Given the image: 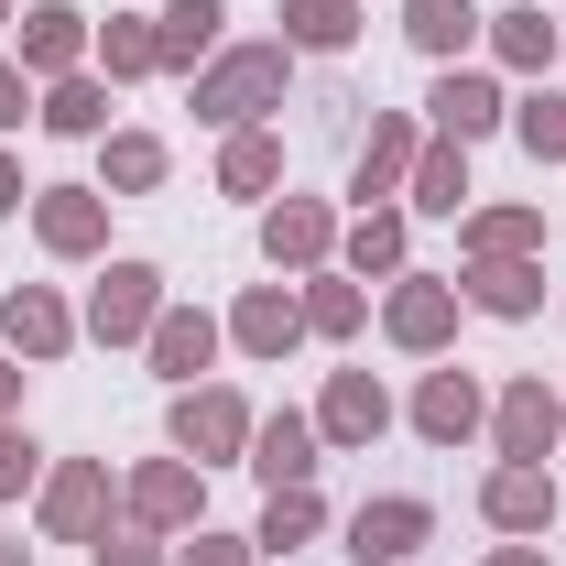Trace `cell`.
I'll use <instances>...</instances> for the list:
<instances>
[{
  "label": "cell",
  "mask_w": 566,
  "mask_h": 566,
  "mask_svg": "<svg viewBox=\"0 0 566 566\" xmlns=\"http://www.w3.org/2000/svg\"><path fill=\"white\" fill-rule=\"evenodd\" d=\"M283 87H294V44H283V33L218 44L208 66H197V120H208V132H262L283 109Z\"/></svg>",
  "instance_id": "cell-1"
},
{
  "label": "cell",
  "mask_w": 566,
  "mask_h": 566,
  "mask_svg": "<svg viewBox=\"0 0 566 566\" xmlns=\"http://www.w3.org/2000/svg\"><path fill=\"white\" fill-rule=\"evenodd\" d=\"M164 305H175V294H164V273H153V262H98V283H87V316H76V327H87L98 349H142Z\"/></svg>",
  "instance_id": "cell-2"
},
{
  "label": "cell",
  "mask_w": 566,
  "mask_h": 566,
  "mask_svg": "<svg viewBox=\"0 0 566 566\" xmlns=\"http://www.w3.org/2000/svg\"><path fill=\"white\" fill-rule=\"evenodd\" d=\"M458 316H469V294L447 273H392V294H381V338L415 359H447L458 349Z\"/></svg>",
  "instance_id": "cell-3"
},
{
  "label": "cell",
  "mask_w": 566,
  "mask_h": 566,
  "mask_svg": "<svg viewBox=\"0 0 566 566\" xmlns=\"http://www.w3.org/2000/svg\"><path fill=\"white\" fill-rule=\"evenodd\" d=\"M251 403L229 392V381H197V392H175V458H197V469H240L251 458Z\"/></svg>",
  "instance_id": "cell-4"
},
{
  "label": "cell",
  "mask_w": 566,
  "mask_h": 566,
  "mask_svg": "<svg viewBox=\"0 0 566 566\" xmlns=\"http://www.w3.org/2000/svg\"><path fill=\"white\" fill-rule=\"evenodd\" d=\"M109 458H55V469H44V491H33V512H44V534H55V545H98V534H109Z\"/></svg>",
  "instance_id": "cell-5"
},
{
  "label": "cell",
  "mask_w": 566,
  "mask_h": 566,
  "mask_svg": "<svg viewBox=\"0 0 566 566\" xmlns=\"http://www.w3.org/2000/svg\"><path fill=\"white\" fill-rule=\"evenodd\" d=\"M480 523L512 534V545H545L556 534V469L545 458H501L491 480H480Z\"/></svg>",
  "instance_id": "cell-6"
},
{
  "label": "cell",
  "mask_w": 566,
  "mask_h": 566,
  "mask_svg": "<svg viewBox=\"0 0 566 566\" xmlns=\"http://www.w3.org/2000/svg\"><path fill=\"white\" fill-rule=\"evenodd\" d=\"M424 132H436V142L512 132V87H501V66H447V76H436V98H424Z\"/></svg>",
  "instance_id": "cell-7"
},
{
  "label": "cell",
  "mask_w": 566,
  "mask_h": 566,
  "mask_svg": "<svg viewBox=\"0 0 566 566\" xmlns=\"http://www.w3.org/2000/svg\"><path fill=\"white\" fill-rule=\"evenodd\" d=\"M262 262H273V273H327V262H338V208H327V197H273V208H262Z\"/></svg>",
  "instance_id": "cell-8"
},
{
  "label": "cell",
  "mask_w": 566,
  "mask_h": 566,
  "mask_svg": "<svg viewBox=\"0 0 566 566\" xmlns=\"http://www.w3.org/2000/svg\"><path fill=\"white\" fill-rule=\"evenodd\" d=\"M415 153H424V120H403V109H370L359 164H349V197H359V208H392V197L415 186Z\"/></svg>",
  "instance_id": "cell-9"
},
{
  "label": "cell",
  "mask_w": 566,
  "mask_h": 566,
  "mask_svg": "<svg viewBox=\"0 0 566 566\" xmlns=\"http://www.w3.org/2000/svg\"><path fill=\"white\" fill-rule=\"evenodd\" d=\"M120 512L153 523V534H197L208 523V491H197V458H142L120 480Z\"/></svg>",
  "instance_id": "cell-10"
},
{
  "label": "cell",
  "mask_w": 566,
  "mask_h": 566,
  "mask_svg": "<svg viewBox=\"0 0 566 566\" xmlns=\"http://www.w3.org/2000/svg\"><path fill=\"white\" fill-rule=\"evenodd\" d=\"M87 44H98V22H87L76 0H33V11H22V55H11V66L33 76V87H55V76L87 66Z\"/></svg>",
  "instance_id": "cell-11"
},
{
  "label": "cell",
  "mask_w": 566,
  "mask_h": 566,
  "mask_svg": "<svg viewBox=\"0 0 566 566\" xmlns=\"http://www.w3.org/2000/svg\"><path fill=\"white\" fill-rule=\"evenodd\" d=\"M403 415H415L424 447H469V436L491 424V392H480V370H458V359H447V370H424V381H415V403H403Z\"/></svg>",
  "instance_id": "cell-12"
},
{
  "label": "cell",
  "mask_w": 566,
  "mask_h": 566,
  "mask_svg": "<svg viewBox=\"0 0 566 566\" xmlns=\"http://www.w3.org/2000/svg\"><path fill=\"white\" fill-rule=\"evenodd\" d=\"M33 240L55 262H98L109 251V197L98 186H33Z\"/></svg>",
  "instance_id": "cell-13"
},
{
  "label": "cell",
  "mask_w": 566,
  "mask_h": 566,
  "mask_svg": "<svg viewBox=\"0 0 566 566\" xmlns=\"http://www.w3.org/2000/svg\"><path fill=\"white\" fill-rule=\"evenodd\" d=\"M556 436H566V403L545 392V370H523V381L491 392V458H545Z\"/></svg>",
  "instance_id": "cell-14"
},
{
  "label": "cell",
  "mask_w": 566,
  "mask_h": 566,
  "mask_svg": "<svg viewBox=\"0 0 566 566\" xmlns=\"http://www.w3.org/2000/svg\"><path fill=\"white\" fill-rule=\"evenodd\" d=\"M424 534H436V512H424L415 491H381V501H359V512H349V556L359 566H415Z\"/></svg>",
  "instance_id": "cell-15"
},
{
  "label": "cell",
  "mask_w": 566,
  "mask_h": 566,
  "mask_svg": "<svg viewBox=\"0 0 566 566\" xmlns=\"http://www.w3.org/2000/svg\"><path fill=\"white\" fill-rule=\"evenodd\" d=\"M0 338H11V359H66L87 327H76V305L55 283H11V294H0Z\"/></svg>",
  "instance_id": "cell-16"
},
{
  "label": "cell",
  "mask_w": 566,
  "mask_h": 566,
  "mask_svg": "<svg viewBox=\"0 0 566 566\" xmlns=\"http://www.w3.org/2000/svg\"><path fill=\"white\" fill-rule=\"evenodd\" d=\"M218 349H229V327H218L208 305H164V316H153V338H142V359H153V370H164L175 392H197Z\"/></svg>",
  "instance_id": "cell-17"
},
{
  "label": "cell",
  "mask_w": 566,
  "mask_h": 566,
  "mask_svg": "<svg viewBox=\"0 0 566 566\" xmlns=\"http://www.w3.org/2000/svg\"><path fill=\"white\" fill-rule=\"evenodd\" d=\"M240 469H262V491H305V480L327 469V436H316V415H294V403H283V415H262Z\"/></svg>",
  "instance_id": "cell-18"
},
{
  "label": "cell",
  "mask_w": 566,
  "mask_h": 566,
  "mask_svg": "<svg viewBox=\"0 0 566 566\" xmlns=\"http://www.w3.org/2000/svg\"><path fill=\"white\" fill-rule=\"evenodd\" d=\"M305 338V305H294V283H251L240 305H229V349L240 359H283Z\"/></svg>",
  "instance_id": "cell-19"
},
{
  "label": "cell",
  "mask_w": 566,
  "mask_h": 566,
  "mask_svg": "<svg viewBox=\"0 0 566 566\" xmlns=\"http://www.w3.org/2000/svg\"><path fill=\"white\" fill-rule=\"evenodd\" d=\"M480 44H491L501 76H545V66L566 55V22L545 11V0H523V11H491V33H480Z\"/></svg>",
  "instance_id": "cell-20"
},
{
  "label": "cell",
  "mask_w": 566,
  "mask_h": 566,
  "mask_svg": "<svg viewBox=\"0 0 566 566\" xmlns=\"http://www.w3.org/2000/svg\"><path fill=\"white\" fill-rule=\"evenodd\" d=\"M392 424V392L370 381V370H327V392H316V436L327 447H370Z\"/></svg>",
  "instance_id": "cell-21"
},
{
  "label": "cell",
  "mask_w": 566,
  "mask_h": 566,
  "mask_svg": "<svg viewBox=\"0 0 566 566\" xmlns=\"http://www.w3.org/2000/svg\"><path fill=\"white\" fill-rule=\"evenodd\" d=\"M480 33H491V11H480V0H403V44L436 55V66H469V55H480Z\"/></svg>",
  "instance_id": "cell-22"
},
{
  "label": "cell",
  "mask_w": 566,
  "mask_h": 566,
  "mask_svg": "<svg viewBox=\"0 0 566 566\" xmlns=\"http://www.w3.org/2000/svg\"><path fill=\"white\" fill-rule=\"evenodd\" d=\"M153 33H164V66L197 76L218 44H229V0H164V11H153Z\"/></svg>",
  "instance_id": "cell-23"
},
{
  "label": "cell",
  "mask_w": 566,
  "mask_h": 566,
  "mask_svg": "<svg viewBox=\"0 0 566 566\" xmlns=\"http://www.w3.org/2000/svg\"><path fill=\"white\" fill-rule=\"evenodd\" d=\"M294 305H305V338H359V327H370V283L338 273V262L294 283Z\"/></svg>",
  "instance_id": "cell-24"
},
{
  "label": "cell",
  "mask_w": 566,
  "mask_h": 566,
  "mask_svg": "<svg viewBox=\"0 0 566 566\" xmlns=\"http://www.w3.org/2000/svg\"><path fill=\"white\" fill-rule=\"evenodd\" d=\"M87 66L109 76V87L164 76V33H153V11H109V22H98V44H87Z\"/></svg>",
  "instance_id": "cell-25"
},
{
  "label": "cell",
  "mask_w": 566,
  "mask_h": 566,
  "mask_svg": "<svg viewBox=\"0 0 566 566\" xmlns=\"http://www.w3.org/2000/svg\"><path fill=\"white\" fill-rule=\"evenodd\" d=\"M458 251L469 262H534L545 251V208H469L458 218Z\"/></svg>",
  "instance_id": "cell-26"
},
{
  "label": "cell",
  "mask_w": 566,
  "mask_h": 566,
  "mask_svg": "<svg viewBox=\"0 0 566 566\" xmlns=\"http://www.w3.org/2000/svg\"><path fill=\"white\" fill-rule=\"evenodd\" d=\"M480 316H501V327H523V316H545V262H469V283H458Z\"/></svg>",
  "instance_id": "cell-27"
},
{
  "label": "cell",
  "mask_w": 566,
  "mask_h": 566,
  "mask_svg": "<svg viewBox=\"0 0 566 566\" xmlns=\"http://www.w3.org/2000/svg\"><path fill=\"white\" fill-rule=\"evenodd\" d=\"M403 208H424V218H469V142H436V132H424Z\"/></svg>",
  "instance_id": "cell-28"
},
{
  "label": "cell",
  "mask_w": 566,
  "mask_h": 566,
  "mask_svg": "<svg viewBox=\"0 0 566 566\" xmlns=\"http://www.w3.org/2000/svg\"><path fill=\"white\" fill-rule=\"evenodd\" d=\"M338 273H359V283H370V273H381V283L415 273V262H403V208H359L349 229H338Z\"/></svg>",
  "instance_id": "cell-29"
},
{
  "label": "cell",
  "mask_w": 566,
  "mask_h": 566,
  "mask_svg": "<svg viewBox=\"0 0 566 566\" xmlns=\"http://www.w3.org/2000/svg\"><path fill=\"white\" fill-rule=\"evenodd\" d=\"M33 120H44V132H66V142H98V132H109V76H98V66H76V76H55V87H44V109H33Z\"/></svg>",
  "instance_id": "cell-30"
},
{
  "label": "cell",
  "mask_w": 566,
  "mask_h": 566,
  "mask_svg": "<svg viewBox=\"0 0 566 566\" xmlns=\"http://www.w3.org/2000/svg\"><path fill=\"white\" fill-rule=\"evenodd\" d=\"M164 175H175V153H164L153 132H109V153H98V197H153Z\"/></svg>",
  "instance_id": "cell-31"
},
{
  "label": "cell",
  "mask_w": 566,
  "mask_h": 566,
  "mask_svg": "<svg viewBox=\"0 0 566 566\" xmlns=\"http://www.w3.org/2000/svg\"><path fill=\"white\" fill-rule=\"evenodd\" d=\"M283 44H294V55H349L359 44V0H283Z\"/></svg>",
  "instance_id": "cell-32"
},
{
  "label": "cell",
  "mask_w": 566,
  "mask_h": 566,
  "mask_svg": "<svg viewBox=\"0 0 566 566\" xmlns=\"http://www.w3.org/2000/svg\"><path fill=\"white\" fill-rule=\"evenodd\" d=\"M316 534H327L316 480H305V491H273V501H262V523H251V545H262V556H294V545H316Z\"/></svg>",
  "instance_id": "cell-33"
},
{
  "label": "cell",
  "mask_w": 566,
  "mask_h": 566,
  "mask_svg": "<svg viewBox=\"0 0 566 566\" xmlns=\"http://www.w3.org/2000/svg\"><path fill=\"white\" fill-rule=\"evenodd\" d=\"M218 186H229V197H273L283 186V142L273 132H229L218 142Z\"/></svg>",
  "instance_id": "cell-34"
},
{
  "label": "cell",
  "mask_w": 566,
  "mask_h": 566,
  "mask_svg": "<svg viewBox=\"0 0 566 566\" xmlns=\"http://www.w3.org/2000/svg\"><path fill=\"white\" fill-rule=\"evenodd\" d=\"M512 142H523L534 164H566V87H523V98H512Z\"/></svg>",
  "instance_id": "cell-35"
},
{
  "label": "cell",
  "mask_w": 566,
  "mask_h": 566,
  "mask_svg": "<svg viewBox=\"0 0 566 566\" xmlns=\"http://www.w3.org/2000/svg\"><path fill=\"white\" fill-rule=\"evenodd\" d=\"M87 566H175V534H153V523H132V512H120V523L87 545Z\"/></svg>",
  "instance_id": "cell-36"
},
{
  "label": "cell",
  "mask_w": 566,
  "mask_h": 566,
  "mask_svg": "<svg viewBox=\"0 0 566 566\" xmlns=\"http://www.w3.org/2000/svg\"><path fill=\"white\" fill-rule=\"evenodd\" d=\"M44 469H55V458H44V447H33V436H22V424H0V501H22V491H44Z\"/></svg>",
  "instance_id": "cell-37"
},
{
  "label": "cell",
  "mask_w": 566,
  "mask_h": 566,
  "mask_svg": "<svg viewBox=\"0 0 566 566\" xmlns=\"http://www.w3.org/2000/svg\"><path fill=\"white\" fill-rule=\"evenodd\" d=\"M251 556H262L251 534H208V523H197V534H175V566H251Z\"/></svg>",
  "instance_id": "cell-38"
},
{
  "label": "cell",
  "mask_w": 566,
  "mask_h": 566,
  "mask_svg": "<svg viewBox=\"0 0 566 566\" xmlns=\"http://www.w3.org/2000/svg\"><path fill=\"white\" fill-rule=\"evenodd\" d=\"M22 109H44V87H33V76H22L11 55H0V142L22 132Z\"/></svg>",
  "instance_id": "cell-39"
},
{
  "label": "cell",
  "mask_w": 566,
  "mask_h": 566,
  "mask_svg": "<svg viewBox=\"0 0 566 566\" xmlns=\"http://www.w3.org/2000/svg\"><path fill=\"white\" fill-rule=\"evenodd\" d=\"M22 208H33V186H22V164L0 153V218H22Z\"/></svg>",
  "instance_id": "cell-40"
},
{
  "label": "cell",
  "mask_w": 566,
  "mask_h": 566,
  "mask_svg": "<svg viewBox=\"0 0 566 566\" xmlns=\"http://www.w3.org/2000/svg\"><path fill=\"white\" fill-rule=\"evenodd\" d=\"M480 566H556V556H545V545H491Z\"/></svg>",
  "instance_id": "cell-41"
},
{
  "label": "cell",
  "mask_w": 566,
  "mask_h": 566,
  "mask_svg": "<svg viewBox=\"0 0 566 566\" xmlns=\"http://www.w3.org/2000/svg\"><path fill=\"white\" fill-rule=\"evenodd\" d=\"M11 403H22V359H0V424H11Z\"/></svg>",
  "instance_id": "cell-42"
},
{
  "label": "cell",
  "mask_w": 566,
  "mask_h": 566,
  "mask_svg": "<svg viewBox=\"0 0 566 566\" xmlns=\"http://www.w3.org/2000/svg\"><path fill=\"white\" fill-rule=\"evenodd\" d=\"M0 566H22V534H0Z\"/></svg>",
  "instance_id": "cell-43"
},
{
  "label": "cell",
  "mask_w": 566,
  "mask_h": 566,
  "mask_svg": "<svg viewBox=\"0 0 566 566\" xmlns=\"http://www.w3.org/2000/svg\"><path fill=\"white\" fill-rule=\"evenodd\" d=\"M11 22H22V0H0V33H11Z\"/></svg>",
  "instance_id": "cell-44"
},
{
  "label": "cell",
  "mask_w": 566,
  "mask_h": 566,
  "mask_svg": "<svg viewBox=\"0 0 566 566\" xmlns=\"http://www.w3.org/2000/svg\"><path fill=\"white\" fill-rule=\"evenodd\" d=\"M556 403H566V392H556Z\"/></svg>",
  "instance_id": "cell-45"
}]
</instances>
